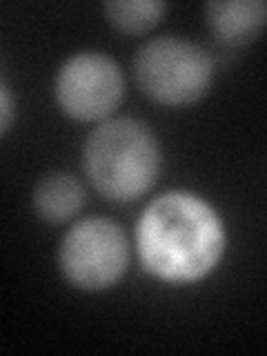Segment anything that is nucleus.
Masks as SVG:
<instances>
[{"instance_id":"f257e3e1","label":"nucleus","mask_w":267,"mask_h":356,"mask_svg":"<svg viewBox=\"0 0 267 356\" xmlns=\"http://www.w3.org/2000/svg\"><path fill=\"white\" fill-rule=\"evenodd\" d=\"M134 248L154 281L194 285L220 265L227 252V227L207 198L192 189H167L143 207Z\"/></svg>"},{"instance_id":"f03ea898","label":"nucleus","mask_w":267,"mask_h":356,"mask_svg":"<svg viewBox=\"0 0 267 356\" xmlns=\"http://www.w3.org/2000/svg\"><path fill=\"white\" fill-rule=\"evenodd\" d=\"M161 143L145 122L118 116L100 122L83 145V172L109 203H134L161 174Z\"/></svg>"},{"instance_id":"7ed1b4c3","label":"nucleus","mask_w":267,"mask_h":356,"mask_svg":"<svg viewBox=\"0 0 267 356\" xmlns=\"http://www.w3.org/2000/svg\"><path fill=\"white\" fill-rule=\"evenodd\" d=\"M214 58L205 47L183 36H159L138 49L134 78L152 103L189 107L200 103L214 85Z\"/></svg>"},{"instance_id":"20e7f679","label":"nucleus","mask_w":267,"mask_h":356,"mask_svg":"<svg viewBox=\"0 0 267 356\" xmlns=\"http://www.w3.org/2000/svg\"><path fill=\"white\" fill-rule=\"evenodd\" d=\"M129 241L116 220L89 216L76 220L58 245V270L74 289L107 292L129 267Z\"/></svg>"},{"instance_id":"39448f33","label":"nucleus","mask_w":267,"mask_h":356,"mask_svg":"<svg viewBox=\"0 0 267 356\" xmlns=\"http://www.w3.org/2000/svg\"><path fill=\"white\" fill-rule=\"evenodd\" d=\"M54 98L67 118L100 125L125 98V76L105 51H76L56 72Z\"/></svg>"},{"instance_id":"423d86ee","label":"nucleus","mask_w":267,"mask_h":356,"mask_svg":"<svg viewBox=\"0 0 267 356\" xmlns=\"http://www.w3.org/2000/svg\"><path fill=\"white\" fill-rule=\"evenodd\" d=\"M205 22L220 44L248 47L267 29V0H211Z\"/></svg>"},{"instance_id":"0eeeda50","label":"nucleus","mask_w":267,"mask_h":356,"mask_svg":"<svg viewBox=\"0 0 267 356\" xmlns=\"http://www.w3.org/2000/svg\"><path fill=\"white\" fill-rule=\"evenodd\" d=\"M31 205L49 225L72 222L85 207V187L70 172H49L33 187Z\"/></svg>"},{"instance_id":"6e6552de","label":"nucleus","mask_w":267,"mask_h":356,"mask_svg":"<svg viewBox=\"0 0 267 356\" xmlns=\"http://www.w3.org/2000/svg\"><path fill=\"white\" fill-rule=\"evenodd\" d=\"M107 22L127 36H140L152 31L167 14V3L159 0H114L105 3Z\"/></svg>"},{"instance_id":"1a4fd4ad","label":"nucleus","mask_w":267,"mask_h":356,"mask_svg":"<svg viewBox=\"0 0 267 356\" xmlns=\"http://www.w3.org/2000/svg\"><path fill=\"white\" fill-rule=\"evenodd\" d=\"M14 118H16V103L7 83L3 81L0 83V134H3V136L9 134L11 125H14Z\"/></svg>"}]
</instances>
